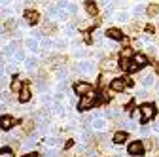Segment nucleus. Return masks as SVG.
I'll return each mask as SVG.
<instances>
[{
	"instance_id": "nucleus-1",
	"label": "nucleus",
	"mask_w": 159,
	"mask_h": 157,
	"mask_svg": "<svg viewBox=\"0 0 159 157\" xmlns=\"http://www.w3.org/2000/svg\"><path fill=\"white\" fill-rule=\"evenodd\" d=\"M97 104V99H95V93L91 91L89 95H85V96H82V101H80V104H78V108L80 110H89V108H93Z\"/></svg>"
},
{
	"instance_id": "nucleus-2",
	"label": "nucleus",
	"mask_w": 159,
	"mask_h": 157,
	"mask_svg": "<svg viewBox=\"0 0 159 157\" xmlns=\"http://www.w3.org/2000/svg\"><path fill=\"white\" fill-rule=\"evenodd\" d=\"M74 91H76V95H82V96H85V95H89V93L93 91V87H91L87 82H78V83L74 85Z\"/></svg>"
},
{
	"instance_id": "nucleus-3",
	"label": "nucleus",
	"mask_w": 159,
	"mask_h": 157,
	"mask_svg": "<svg viewBox=\"0 0 159 157\" xmlns=\"http://www.w3.org/2000/svg\"><path fill=\"white\" fill-rule=\"evenodd\" d=\"M144 153V146H142V142L140 140H134V142H131L129 144V155H142Z\"/></svg>"
},
{
	"instance_id": "nucleus-4",
	"label": "nucleus",
	"mask_w": 159,
	"mask_h": 157,
	"mask_svg": "<svg viewBox=\"0 0 159 157\" xmlns=\"http://www.w3.org/2000/svg\"><path fill=\"white\" fill-rule=\"evenodd\" d=\"M140 114H142V119L146 121V119H152V117L155 115V106L153 104H144L142 108H140Z\"/></svg>"
},
{
	"instance_id": "nucleus-5",
	"label": "nucleus",
	"mask_w": 159,
	"mask_h": 157,
	"mask_svg": "<svg viewBox=\"0 0 159 157\" xmlns=\"http://www.w3.org/2000/svg\"><path fill=\"white\" fill-rule=\"evenodd\" d=\"M25 19H27L30 25H36V23L40 21V13L34 11V10H27V11H25Z\"/></svg>"
},
{
	"instance_id": "nucleus-6",
	"label": "nucleus",
	"mask_w": 159,
	"mask_h": 157,
	"mask_svg": "<svg viewBox=\"0 0 159 157\" xmlns=\"http://www.w3.org/2000/svg\"><path fill=\"white\" fill-rule=\"evenodd\" d=\"M13 125H15V119L10 115H4L2 119H0V129H4V131H10Z\"/></svg>"
},
{
	"instance_id": "nucleus-7",
	"label": "nucleus",
	"mask_w": 159,
	"mask_h": 157,
	"mask_svg": "<svg viewBox=\"0 0 159 157\" xmlns=\"http://www.w3.org/2000/svg\"><path fill=\"white\" fill-rule=\"evenodd\" d=\"M30 89H29V85H23V89L21 91H19V101H21V102H29L30 101Z\"/></svg>"
},
{
	"instance_id": "nucleus-8",
	"label": "nucleus",
	"mask_w": 159,
	"mask_h": 157,
	"mask_svg": "<svg viewBox=\"0 0 159 157\" xmlns=\"http://www.w3.org/2000/svg\"><path fill=\"white\" fill-rule=\"evenodd\" d=\"M125 85H127V80H123V78H117V80H114V82H112V85H110V87H112L114 91H123V89H125Z\"/></svg>"
},
{
	"instance_id": "nucleus-9",
	"label": "nucleus",
	"mask_w": 159,
	"mask_h": 157,
	"mask_svg": "<svg viewBox=\"0 0 159 157\" xmlns=\"http://www.w3.org/2000/svg\"><path fill=\"white\" fill-rule=\"evenodd\" d=\"M93 127L97 131H104L106 129V119H104V117H95V119H93Z\"/></svg>"
},
{
	"instance_id": "nucleus-10",
	"label": "nucleus",
	"mask_w": 159,
	"mask_h": 157,
	"mask_svg": "<svg viewBox=\"0 0 159 157\" xmlns=\"http://www.w3.org/2000/svg\"><path fill=\"white\" fill-rule=\"evenodd\" d=\"M106 36L112 38V40H121V38H123V34H121V30H119V29H108Z\"/></svg>"
},
{
	"instance_id": "nucleus-11",
	"label": "nucleus",
	"mask_w": 159,
	"mask_h": 157,
	"mask_svg": "<svg viewBox=\"0 0 159 157\" xmlns=\"http://www.w3.org/2000/svg\"><path fill=\"white\" fill-rule=\"evenodd\" d=\"M93 63L91 61H82V63H80V70H82V72H85V74H89V72H93Z\"/></svg>"
},
{
	"instance_id": "nucleus-12",
	"label": "nucleus",
	"mask_w": 159,
	"mask_h": 157,
	"mask_svg": "<svg viewBox=\"0 0 159 157\" xmlns=\"http://www.w3.org/2000/svg\"><path fill=\"white\" fill-rule=\"evenodd\" d=\"M112 140H114L116 144H123V142L127 140V132H121V131H119V132H116Z\"/></svg>"
},
{
	"instance_id": "nucleus-13",
	"label": "nucleus",
	"mask_w": 159,
	"mask_h": 157,
	"mask_svg": "<svg viewBox=\"0 0 159 157\" xmlns=\"http://www.w3.org/2000/svg\"><path fill=\"white\" fill-rule=\"evenodd\" d=\"M23 85H25V83H23L21 80H13V82H11V85H10V89H11L13 93H19V91L23 89Z\"/></svg>"
},
{
	"instance_id": "nucleus-14",
	"label": "nucleus",
	"mask_w": 159,
	"mask_h": 157,
	"mask_svg": "<svg viewBox=\"0 0 159 157\" xmlns=\"http://www.w3.org/2000/svg\"><path fill=\"white\" fill-rule=\"evenodd\" d=\"M140 82H142L144 87H150V85H153V76H152V74H146V76L140 78Z\"/></svg>"
},
{
	"instance_id": "nucleus-15",
	"label": "nucleus",
	"mask_w": 159,
	"mask_h": 157,
	"mask_svg": "<svg viewBox=\"0 0 159 157\" xmlns=\"http://www.w3.org/2000/svg\"><path fill=\"white\" fill-rule=\"evenodd\" d=\"M32 131H34V121H32V119L25 121V123H23V132L29 134V132H32Z\"/></svg>"
},
{
	"instance_id": "nucleus-16",
	"label": "nucleus",
	"mask_w": 159,
	"mask_h": 157,
	"mask_svg": "<svg viewBox=\"0 0 159 157\" xmlns=\"http://www.w3.org/2000/svg\"><path fill=\"white\" fill-rule=\"evenodd\" d=\"M85 10H87V13L95 15V13H97V4H95V2H85Z\"/></svg>"
},
{
	"instance_id": "nucleus-17",
	"label": "nucleus",
	"mask_w": 159,
	"mask_h": 157,
	"mask_svg": "<svg viewBox=\"0 0 159 157\" xmlns=\"http://www.w3.org/2000/svg\"><path fill=\"white\" fill-rule=\"evenodd\" d=\"M144 63H146V57L144 55H134V65L136 66H142Z\"/></svg>"
},
{
	"instance_id": "nucleus-18",
	"label": "nucleus",
	"mask_w": 159,
	"mask_h": 157,
	"mask_svg": "<svg viewBox=\"0 0 159 157\" xmlns=\"http://www.w3.org/2000/svg\"><path fill=\"white\" fill-rule=\"evenodd\" d=\"M157 11H159V6L157 4H150L148 6V15H155Z\"/></svg>"
},
{
	"instance_id": "nucleus-19",
	"label": "nucleus",
	"mask_w": 159,
	"mask_h": 157,
	"mask_svg": "<svg viewBox=\"0 0 159 157\" xmlns=\"http://www.w3.org/2000/svg\"><path fill=\"white\" fill-rule=\"evenodd\" d=\"M53 30H55V27H53L51 23H46V25H44V32H46V34H49V32H53Z\"/></svg>"
},
{
	"instance_id": "nucleus-20",
	"label": "nucleus",
	"mask_w": 159,
	"mask_h": 157,
	"mask_svg": "<svg viewBox=\"0 0 159 157\" xmlns=\"http://www.w3.org/2000/svg\"><path fill=\"white\" fill-rule=\"evenodd\" d=\"M102 68H104V70H112V68H114V61H104Z\"/></svg>"
},
{
	"instance_id": "nucleus-21",
	"label": "nucleus",
	"mask_w": 159,
	"mask_h": 157,
	"mask_svg": "<svg viewBox=\"0 0 159 157\" xmlns=\"http://www.w3.org/2000/svg\"><path fill=\"white\" fill-rule=\"evenodd\" d=\"M142 10H144V6H142V4H138V6L134 8V15H140V13H142Z\"/></svg>"
},
{
	"instance_id": "nucleus-22",
	"label": "nucleus",
	"mask_w": 159,
	"mask_h": 157,
	"mask_svg": "<svg viewBox=\"0 0 159 157\" xmlns=\"http://www.w3.org/2000/svg\"><path fill=\"white\" fill-rule=\"evenodd\" d=\"M27 46H29L30 49H36V47H38V44H36L34 40H29V42H27Z\"/></svg>"
},
{
	"instance_id": "nucleus-23",
	"label": "nucleus",
	"mask_w": 159,
	"mask_h": 157,
	"mask_svg": "<svg viewBox=\"0 0 159 157\" xmlns=\"http://www.w3.org/2000/svg\"><path fill=\"white\" fill-rule=\"evenodd\" d=\"M127 70H129V72H136V70H138V66H136L134 63H129V68H127Z\"/></svg>"
},
{
	"instance_id": "nucleus-24",
	"label": "nucleus",
	"mask_w": 159,
	"mask_h": 157,
	"mask_svg": "<svg viewBox=\"0 0 159 157\" xmlns=\"http://www.w3.org/2000/svg\"><path fill=\"white\" fill-rule=\"evenodd\" d=\"M121 68H123V70L129 68V61H127V59H121Z\"/></svg>"
},
{
	"instance_id": "nucleus-25",
	"label": "nucleus",
	"mask_w": 159,
	"mask_h": 157,
	"mask_svg": "<svg viewBox=\"0 0 159 157\" xmlns=\"http://www.w3.org/2000/svg\"><path fill=\"white\" fill-rule=\"evenodd\" d=\"M34 66H36V61H32V59L27 61V68H34Z\"/></svg>"
},
{
	"instance_id": "nucleus-26",
	"label": "nucleus",
	"mask_w": 159,
	"mask_h": 157,
	"mask_svg": "<svg viewBox=\"0 0 159 157\" xmlns=\"http://www.w3.org/2000/svg\"><path fill=\"white\" fill-rule=\"evenodd\" d=\"M131 55H133V53H131L129 49H127V51H123V59H127V61H129V57H131Z\"/></svg>"
},
{
	"instance_id": "nucleus-27",
	"label": "nucleus",
	"mask_w": 159,
	"mask_h": 157,
	"mask_svg": "<svg viewBox=\"0 0 159 157\" xmlns=\"http://www.w3.org/2000/svg\"><path fill=\"white\" fill-rule=\"evenodd\" d=\"M23 157H36V153H29V155H23Z\"/></svg>"
},
{
	"instance_id": "nucleus-28",
	"label": "nucleus",
	"mask_w": 159,
	"mask_h": 157,
	"mask_svg": "<svg viewBox=\"0 0 159 157\" xmlns=\"http://www.w3.org/2000/svg\"><path fill=\"white\" fill-rule=\"evenodd\" d=\"M157 146H159V140H157Z\"/></svg>"
}]
</instances>
